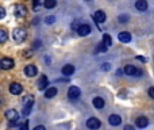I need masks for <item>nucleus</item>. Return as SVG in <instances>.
<instances>
[{"label":"nucleus","mask_w":154,"mask_h":130,"mask_svg":"<svg viewBox=\"0 0 154 130\" xmlns=\"http://www.w3.org/2000/svg\"><path fill=\"white\" fill-rule=\"evenodd\" d=\"M12 38H14V41H15V42H18V43L24 42V39L27 38L26 30L22 29V27H16V29H14V31H12Z\"/></svg>","instance_id":"f257e3e1"},{"label":"nucleus","mask_w":154,"mask_h":130,"mask_svg":"<svg viewBox=\"0 0 154 130\" xmlns=\"http://www.w3.org/2000/svg\"><path fill=\"white\" fill-rule=\"evenodd\" d=\"M86 127L91 130H97L100 126H101V122L99 121L97 118H95V116H91V118L86 119Z\"/></svg>","instance_id":"f03ea898"},{"label":"nucleus","mask_w":154,"mask_h":130,"mask_svg":"<svg viewBox=\"0 0 154 130\" xmlns=\"http://www.w3.org/2000/svg\"><path fill=\"white\" fill-rule=\"evenodd\" d=\"M14 12H15V15L18 16V18H24V16L27 15V8L24 4H15V7H14Z\"/></svg>","instance_id":"7ed1b4c3"},{"label":"nucleus","mask_w":154,"mask_h":130,"mask_svg":"<svg viewBox=\"0 0 154 130\" xmlns=\"http://www.w3.org/2000/svg\"><path fill=\"white\" fill-rule=\"evenodd\" d=\"M15 62H14L12 58H8V57H4L3 60H0V69H5V70H10L14 68Z\"/></svg>","instance_id":"20e7f679"},{"label":"nucleus","mask_w":154,"mask_h":130,"mask_svg":"<svg viewBox=\"0 0 154 130\" xmlns=\"http://www.w3.org/2000/svg\"><path fill=\"white\" fill-rule=\"evenodd\" d=\"M80 95H81L80 88H78V87H76V85H72L69 88V91H68V98H69V99H72V100L78 99V98H80Z\"/></svg>","instance_id":"39448f33"},{"label":"nucleus","mask_w":154,"mask_h":130,"mask_svg":"<svg viewBox=\"0 0 154 130\" xmlns=\"http://www.w3.org/2000/svg\"><path fill=\"white\" fill-rule=\"evenodd\" d=\"M5 118H7L11 123H15V122L19 119V114H18V111H15V110L11 108V110L5 111Z\"/></svg>","instance_id":"423d86ee"},{"label":"nucleus","mask_w":154,"mask_h":130,"mask_svg":"<svg viewBox=\"0 0 154 130\" xmlns=\"http://www.w3.org/2000/svg\"><path fill=\"white\" fill-rule=\"evenodd\" d=\"M77 34L80 37H85V35L91 34V26L89 24H80L77 27Z\"/></svg>","instance_id":"0eeeda50"},{"label":"nucleus","mask_w":154,"mask_h":130,"mask_svg":"<svg viewBox=\"0 0 154 130\" xmlns=\"http://www.w3.org/2000/svg\"><path fill=\"white\" fill-rule=\"evenodd\" d=\"M108 123H110L111 126H119V125L122 123V118L118 114H111V115L108 116Z\"/></svg>","instance_id":"6e6552de"},{"label":"nucleus","mask_w":154,"mask_h":130,"mask_svg":"<svg viewBox=\"0 0 154 130\" xmlns=\"http://www.w3.org/2000/svg\"><path fill=\"white\" fill-rule=\"evenodd\" d=\"M22 91H23V87L19 83H11L10 84V92L12 95H20Z\"/></svg>","instance_id":"1a4fd4ad"},{"label":"nucleus","mask_w":154,"mask_h":130,"mask_svg":"<svg viewBox=\"0 0 154 130\" xmlns=\"http://www.w3.org/2000/svg\"><path fill=\"white\" fill-rule=\"evenodd\" d=\"M24 73H26V76H29V77H34V76H37L38 69L35 65H27V67L24 68Z\"/></svg>","instance_id":"9d476101"},{"label":"nucleus","mask_w":154,"mask_h":130,"mask_svg":"<svg viewBox=\"0 0 154 130\" xmlns=\"http://www.w3.org/2000/svg\"><path fill=\"white\" fill-rule=\"evenodd\" d=\"M118 39L122 43H128L130 41H131V34H130L128 31H122V32H119Z\"/></svg>","instance_id":"9b49d317"},{"label":"nucleus","mask_w":154,"mask_h":130,"mask_svg":"<svg viewBox=\"0 0 154 130\" xmlns=\"http://www.w3.org/2000/svg\"><path fill=\"white\" fill-rule=\"evenodd\" d=\"M61 72H62V75L64 76H72L73 73H74V67L73 65H70V64H68V65H64L62 67V69H61Z\"/></svg>","instance_id":"f8f14e48"},{"label":"nucleus","mask_w":154,"mask_h":130,"mask_svg":"<svg viewBox=\"0 0 154 130\" xmlns=\"http://www.w3.org/2000/svg\"><path fill=\"white\" fill-rule=\"evenodd\" d=\"M47 85H49V79L46 77L45 75H42V76L39 77V80H38V89L43 91V89H45Z\"/></svg>","instance_id":"ddd939ff"},{"label":"nucleus","mask_w":154,"mask_h":130,"mask_svg":"<svg viewBox=\"0 0 154 130\" xmlns=\"http://www.w3.org/2000/svg\"><path fill=\"white\" fill-rule=\"evenodd\" d=\"M93 18H95V20H96L97 23H104L105 19H107V16H105L104 11H100L99 10V11H96V12H95Z\"/></svg>","instance_id":"4468645a"},{"label":"nucleus","mask_w":154,"mask_h":130,"mask_svg":"<svg viewBox=\"0 0 154 130\" xmlns=\"http://www.w3.org/2000/svg\"><path fill=\"white\" fill-rule=\"evenodd\" d=\"M92 104L95 106V108H97V110H101L103 107H104V99L103 98H100V96H96V98H93V100H92Z\"/></svg>","instance_id":"2eb2a0df"},{"label":"nucleus","mask_w":154,"mask_h":130,"mask_svg":"<svg viewBox=\"0 0 154 130\" xmlns=\"http://www.w3.org/2000/svg\"><path fill=\"white\" fill-rule=\"evenodd\" d=\"M57 92L58 91H57L56 87H49V88L45 91V98L46 99H51V98H54L57 95Z\"/></svg>","instance_id":"dca6fc26"},{"label":"nucleus","mask_w":154,"mask_h":130,"mask_svg":"<svg viewBox=\"0 0 154 130\" xmlns=\"http://www.w3.org/2000/svg\"><path fill=\"white\" fill-rule=\"evenodd\" d=\"M135 8L138 11H146L147 10V2L146 0H137L135 2Z\"/></svg>","instance_id":"f3484780"},{"label":"nucleus","mask_w":154,"mask_h":130,"mask_svg":"<svg viewBox=\"0 0 154 130\" xmlns=\"http://www.w3.org/2000/svg\"><path fill=\"white\" fill-rule=\"evenodd\" d=\"M149 125V119L146 118V116H139V118H137V126L140 127V129H143V127H146Z\"/></svg>","instance_id":"a211bd4d"},{"label":"nucleus","mask_w":154,"mask_h":130,"mask_svg":"<svg viewBox=\"0 0 154 130\" xmlns=\"http://www.w3.org/2000/svg\"><path fill=\"white\" fill-rule=\"evenodd\" d=\"M123 72L127 73V75H130V76H135V73H137V68H135L134 65H126V68H124Z\"/></svg>","instance_id":"6ab92c4d"},{"label":"nucleus","mask_w":154,"mask_h":130,"mask_svg":"<svg viewBox=\"0 0 154 130\" xmlns=\"http://www.w3.org/2000/svg\"><path fill=\"white\" fill-rule=\"evenodd\" d=\"M103 45H104L105 48H108V46L112 45V38H111L110 34H104V35H103Z\"/></svg>","instance_id":"aec40b11"},{"label":"nucleus","mask_w":154,"mask_h":130,"mask_svg":"<svg viewBox=\"0 0 154 130\" xmlns=\"http://www.w3.org/2000/svg\"><path fill=\"white\" fill-rule=\"evenodd\" d=\"M8 35H7V31L3 29H0V43H4L5 41H7Z\"/></svg>","instance_id":"412c9836"},{"label":"nucleus","mask_w":154,"mask_h":130,"mask_svg":"<svg viewBox=\"0 0 154 130\" xmlns=\"http://www.w3.org/2000/svg\"><path fill=\"white\" fill-rule=\"evenodd\" d=\"M32 54H34V50H32V49H26V50H23L22 56H23L24 58H31Z\"/></svg>","instance_id":"4be33fe9"},{"label":"nucleus","mask_w":154,"mask_h":130,"mask_svg":"<svg viewBox=\"0 0 154 130\" xmlns=\"http://www.w3.org/2000/svg\"><path fill=\"white\" fill-rule=\"evenodd\" d=\"M43 5H45L46 8H54L57 5V2L56 0H46V2L43 3Z\"/></svg>","instance_id":"5701e85b"},{"label":"nucleus","mask_w":154,"mask_h":130,"mask_svg":"<svg viewBox=\"0 0 154 130\" xmlns=\"http://www.w3.org/2000/svg\"><path fill=\"white\" fill-rule=\"evenodd\" d=\"M118 20L120 22V23H127V22L130 20V16H128V15H126V14H123V15H119Z\"/></svg>","instance_id":"b1692460"},{"label":"nucleus","mask_w":154,"mask_h":130,"mask_svg":"<svg viewBox=\"0 0 154 130\" xmlns=\"http://www.w3.org/2000/svg\"><path fill=\"white\" fill-rule=\"evenodd\" d=\"M54 22H56V16L54 15H49V16H46L45 18V23L46 24H53Z\"/></svg>","instance_id":"393cba45"},{"label":"nucleus","mask_w":154,"mask_h":130,"mask_svg":"<svg viewBox=\"0 0 154 130\" xmlns=\"http://www.w3.org/2000/svg\"><path fill=\"white\" fill-rule=\"evenodd\" d=\"M31 108H32V104L24 106V108H23V115H29V114L31 113Z\"/></svg>","instance_id":"a878e982"},{"label":"nucleus","mask_w":154,"mask_h":130,"mask_svg":"<svg viewBox=\"0 0 154 130\" xmlns=\"http://www.w3.org/2000/svg\"><path fill=\"white\" fill-rule=\"evenodd\" d=\"M111 69V64L110 62H104V64L101 65V70H104V72H107V70Z\"/></svg>","instance_id":"bb28decb"},{"label":"nucleus","mask_w":154,"mask_h":130,"mask_svg":"<svg viewBox=\"0 0 154 130\" xmlns=\"http://www.w3.org/2000/svg\"><path fill=\"white\" fill-rule=\"evenodd\" d=\"M19 130H29V121H24V123L19 126Z\"/></svg>","instance_id":"cd10ccee"},{"label":"nucleus","mask_w":154,"mask_h":130,"mask_svg":"<svg viewBox=\"0 0 154 130\" xmlns=\"http://www.w3.org/2000/svg\"><path fill=\"white\" fill-rule=\"evenodd\" d=\"M96 50H97V51H101V53H105V51H107V48H105V46L103 45V43H100V45L97 46Z\"/></svg>","instance_id":"c85d7f7f"},{"label":"nucleus","mask_w":154,"mask_h":130,"mask_svg":"<svg viewBox=\"0 0 154 130\" xmlns=\"http://www.w3.org/2000/svg\"><path fill=\"white\" fill-rule=\"evenodd\" d=\"M4 16H5V10L2 7V5H0V19H3Z\"/></svg>","instance_id":"c756f323"},{"label":"nucleus","mask_w":154,"mask_h":130,"mask_svg":"<svg viewBox=\"0 0 154 130\" xmlns=\"http://www.w3.org/2000/svg\"><path fill=\"white\" fill-rule=\"evenodd\" d=\"M149 96L154 98V88H153V87H150V88H149Z\"/></svg>","instance_id":"7c9ffc66"},{"label":"nucleus","mask_w":154,"mask_h":130,"mask_svg":"<svg viewBox=\"0 0 154 130\" xmlns=\"http://www.w3.org/2000/svg\"><path fill=\"white\" fill-rule=\"evenodd\" d=\"M123 130H135V129H134V126H132V125H126Z\"/></svg>","instance_id":"2f4dec72"},{"label":"nucleus","mask_w":154,"mask_h":130,"mask_svg":"<svg viewBox=\"0 0 154 130\" xmlns=\"http://www.w3.org/2000/svg\"><path fill=\"white\" fill-rule=\"evenodd\" d=\"M34 130H46V127L42 126V125H38V126L34 127Z\"/></svg>","instance_id":"473e14b6"},{"label":"nucleus","mask_w":154,"mask_h":130,"mask_svg":"<svg viewBox=\"0 0 154 130\" xmlns=\"http://www.w3.org/2000/svg\"><path fill=\"white\" fill-rule=\"evenodd\" d=\"M34 48H41V41L39 39L34 41Z\"/></svg>","instance_id":"72a5a7b5"},{"label":"nucleus","mask_w":154,"mask_h":130,"mask_svg":"<svg viewBox=\"0 0 154 130\" xmlns=\"http://www.w3.org/2000/svg\"><path fill=\"white\" fill-rule=\"evenodd\" d=\"M39 4H41V3L38 2V0H34V2H32V7H34V8H35V7H38Z\"/></svg>","instance_id":"f704fd0d"},{"label":"nucleus","mask_w":154,"mask_h":130,"mask_svg":"<svg viewBox=\"0 0 154 130\" xmlns=\"http://www.w3.org/2000/svg\"><path fill=\"white\" fill-rule=\"evenodd\" d=\"M137 60H139V61H142V62H146V61H147V60H146L145 57H140V56H138V57H137Z\"/></svg>","instance_id":"c9c22d12"},{"label":"nucleus","mask_w":154,"mask_h":130,"mask_svg":"<svg viewBox=\"0 0 154 130\" xmlns=\"http://www.w3.org/2000/svg\"><path fill=\"white\" fill-rule=\"evenodd\" d=\"M142 70H140V69H137V73H135V76H137V77H139V76H142Z\"/></svg>","instance_id":"e433bc0d"}]
</instances>
